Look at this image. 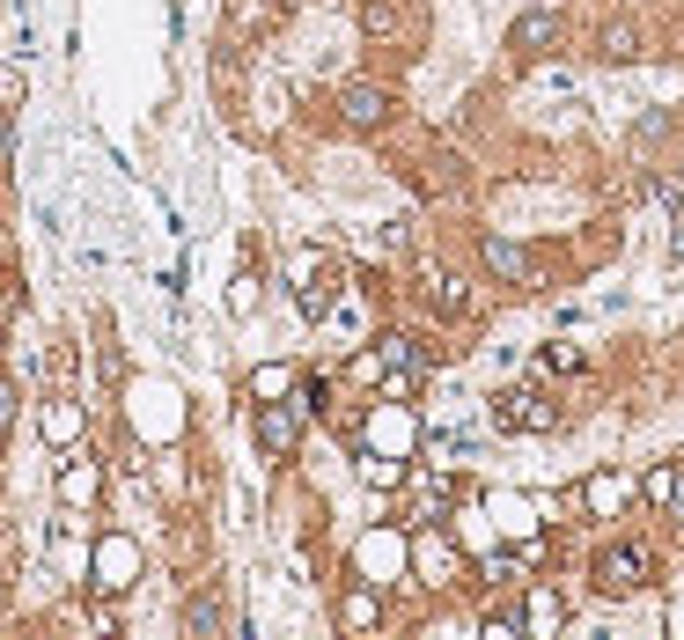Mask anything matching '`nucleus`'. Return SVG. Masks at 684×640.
<instances>
[{
	"label": "nucleus",
	"instance_id": "5701e85b",
	"mask_svg": "<svg viewBox=\"0 0 684 640\" xmlns=\"http://www.w3.org/2000/svg\"><path fill=\"white\" fill-rule=\"evenodd\" d=\"M0 597H8V575H0Z\"/></svg>",
	"mask_w": 684,
	"mask_h": 640
},
{
	"label": "nucleus",
	"instance_id": "39448f33",
	"mask_svg": "<svg viewBox=\"0 0 684 640\" xmlns=\"http://www.w3.org/2000/svg\"><path fill=\"white\" fill-rule=\"evenodd\" d=\"M339 118H346L353 133H375V125L391 118V89L383 82H346L339 89Z\"/></svg>",
	"mask_w": 684,
	"mask_h": 640
},
{
	"label": "nucleus",
	"instance_id": "423d86ee",
	"mask_svg": "<svg viewBox=\"0 0 684 640\" xmlns=\"http://www.w3.org/2000/svg\"><path fill=\"white\" fill-rule=\"evenodd\" d=\"M597 60H603V66H633V60H641V30H633L625 16H611V22L597 30Z\"/></svg>",
	"mask_w": 684,
	"mask_h": 640
},
{
	"label": "nucleus",
	"instance_id": "4be33fe9",
	"mask_svg": "<svg viewBox=\"0 0 684 640\" xmlns=\"http://www.w3.org/2000/svg\"><path fill=\"white\" fill-rule=\"evenodd\" d=\"M280 8H310V0H280Z\"/></svg>",
	"mask_w": 684,
	"mask_h": 640
},
{
	"label": "nucleus",
	"instance_id": "6e6552de",
	"mask_svg": "<svg viewBox=\"0 0 684 640\" xmlns=\"http://www.w3.org/2000/svg\"><path fill=\"white\" fill-rule=\"evenodd\" d=\"M625 494H633V486H625V478L619 472H597V478H589V486H581V500H589V516H619V508H625Z\"/></svg>",
	"mask_w": 684,
	"mask_h": 640
},
{
	"label": "nucleus",
	"instance_id": "dca6fc26",
	"mask_svg": "<svg viewBox=\"0 0 684 640\" xmlns=\"http://www.w3.org/2000/svg\"><path fill=\"white\" fill-rule=\"evenodd\" d=\"M375 442H383V450L397 456V450H405V442H413V420H405V413H397V420L383 413V420H375Z\"/></svg>",
	"mask_w": 684,
	"mask_h": 640
},
{
	"label": "nucleus",
	"instance_id": "9b49d317",
	"mask_svg": "<svg viewBox=\"0 0 684 640\" xmlns=\"http://www.w3.org/2000/svg\"><path fill=\"white\" fill-rule=\"evenodd\" d=\"M677 486H684V456H670V464H655V472L641 478V500H655V508H670V500H677Z\"/></svg>",
	"mask_w": 684,
	"mask_h": 640
},
{
	"label": "nucleus",
	"instance_id": "20e7f679",
	"mask_svg": "<svg viewBox=\"0 0 684 640\" xmlns=\"http://www.w3.org/2000/svg\"><path fill=\"white\" fill-rule=\"evenodd\" d=\"M302 398H294V405H280V398H266V405H258V450L266 456H294L302 450Z\"/></svg>",
	"mask_w": 684,
	"mask_h": 640
},
{
	"label": "nucleus",
	"instance_id": "f03ea898",
	"mask_svg": "<svg viewBox=\"0 0 684 640\" xmlns=\"http://www.w3.org/2000/svg\"><path fill=\"white\" fill-rule=\"evenodd\" d=\"M567 44V0H538V8H522L508 22V52L516 60H545V52H560Z\"/></svg>",
	"mask_w": 684,
	"mask_h": 640
},
{
	"label": "nucleus",
	"instance_id": "4468645a",
	"mask_svg": "<svg viewBox=\"0 0 684 640\" xmlns=\"http://www.w3.org/2000/svg\"><path fill=\"white\" fill-rule=\"evenodd\" d=\"M332 295H339V266L317 272L310 288H302V317H332Z\"/></svg>",
	"mask_w": 684,
	"mask_h": 640
},
{
	"label": "nucleus",
	"instance_id": "aec40b11",
	"mask_svg": "<svg viewBox=\"0 0 684 640\" xmlns=\"http://www.w3.org/2000/svg\"><path fill=\"white\" fill-rule=\"evenodd\" d=\"M15 405H22V398H15V383H8V375H0V434L15 427Z\"/></svg>",
	"mask_w": 684,
	"mask_h": 640
},
{
	"label": "nucleus",
	"instance_id": "2eb2a0df",
	"mask_svg": "<svg viewBox=\"0 0 684 640\" xmlns=\"http://www.w3.org/2000/svg\"><path fill=\"white\" fill-rule=\"evenodd\" d=\"M185 633H221V603H214V597H191V603H185Z\"/></svg>",
	"mask_w": 684,
	"mask_h": 640
},
{
	"label": "nucleus",
	"instance_id": "7ed1b4c3",
	"mask_svg": "<svg viewBox=\"0 0 684 640\" xmlns=\"http://www.w3.org/2000/svg\"><path fill=\"white\" fill-rule=\"evenodd\" d=\"M494 427H508V434H552V427H560V413H552V398H545V391H500L494 398Z\"/></svg>",
	"mask_w": 684,
	"mask_h": 640
},
{
	"label": "nucleus",
	"instance_id": "1a4fd4ad",
	"mask_svg": "<svg viewBox=\"0 0 684 640\" xmlns=\"http://www.w3.org/2000/svg\"><path fill=\"white\" fill-rule=\"evenodd\" d=\"M478 250H486V266H494L500 280H530V250H522V244H508V236H486Z\"/></svg>",
	"mask_w": 684,
	"mask_h": 640
},
{
	"label": "nucleus",
	"instance_id": "ddd939ff",
	"mask_svg": "<svg viewBox=\"0 0 684 640\" xmlns=\"http://www.w3.org/2000/svg\"><path fill=\"white\" fill-rule=\"evenodd\" d=\"M60 500H96V464H89V456H74L60 472Z\"/></svg>",
	"mask_w": 684,
	"mask_h": 640
},
{
	"label": "nucleus",
	"instance_id": "f257e3e1",
	"mask_svg": "<svg viewBox=\"0 0 684 640\" xmlns=\"http://www.w3.org/2000/svg\"><path fill=\"white\" fill-rule=\"evenodd\" d=\"M647 575H655V559H647V545H603L597 559H589V581H597V597H641Z\"/></svg>",
	"mask_w": 684,
	"mask_h": 640
},
{
	"label": "nucleus",
	"instance_id": "f8f14e48",
	"mask_svg": "<svg viewBox=\"0 0 684 640\" xmlns=\"http://www.w3.org/2000/svg\"><path fill=\"white\" fill-rule=\"evenodd\" d=\"M427 288H435V310L442 317H471V295H464L456 272H427Z\"/></svg>",
	"mask_w": 684,
	"mask_h": 640
},
{
	"label": "nucleus",
	"instance_id": "6ab92c4d",
	"mask_svg": "<svg viewBox=\"0 0 684 640\" xmlns=\"http://www.w3.org/2000/svg\"><path fill=\"white\" fill-rule=\"evenodd\" d=\"M530 619H538V626H560L567 611H560V597H552V589H538V597H530Z\"/></svg>",
	"mask_w": 684,
	"mask_h": 640
},
{
	"label": "nucleus",
	"instance_id": "0eeeda50",
	"mask_svg": "<svg viewBox=\"0 0 684 640\" xmlns=\"http://www.w3.org/2000/svg\"><path fill=\"white\" fill-rule=\"evenodd\" d=\"M361 30L369 38H405L413 16H405V0H361Z\"/></svg>",
	"mask_w": 684,
	"mask_h": 640
},
{
	"label": "nucleus",
	"instance_id": "412c9836",
	"mask_svg": "<svg viewBox=\"0 0 684 640\" xmlns=\"http://www.w3.org/2000/svg\"><path fill=\"white\" fill-rule=\"evenodd\" d=\"M670 516H677V523H684V486H677V500H670Z\"/></svg>",
	"mask_w": 684,
	"mask_h": 640
},
{
	"label": "nucleus",
	"instance_id": "f3484780",
	"mask_svg": "<svg viewBox=\"0 0 684 640\" xmlns=\"http://www.w3.org/2000/svg\"><path fill=\"white\" fill-rule=\"evenodd\" d=\"M288 383H294L288 369H258V375H250V398L266 405V398H280V391H288Z\"/></svg>",
	"mask_w": 684,
	"mask_h": 640
},
{
	"label": "nucleus",
	"instance_id": "a211bd4d",
	"mask_svg": "<svg viewBox=\"0 0 684 640\" xmlns=\"http://www.w3.org/2000/svg\"><path fill=\"white\" fill-rule=\"evenodd\" d=\"M74 427H82V420H74V405H52V413H44V434H52V442H66Z\"/></svg>",
	"mask_w": 684,
	"mask_h": 640
},
{
	"label": "nucleus",
	"instance_id": "9d476101",
	"mask_svg": "<svg viewBox=\"0 0 684 640\" xmlns=\"http://www.w3.org/2000/svg\"><path fill=\"white\" fill-rule=\"evenodd\" d=\"M339 626H346V633H369V626H383V603H375V589H346V597H339Z\"/></svg>",
	"mask_w": 684,
	"mask_h": 640
}]
</instances>
